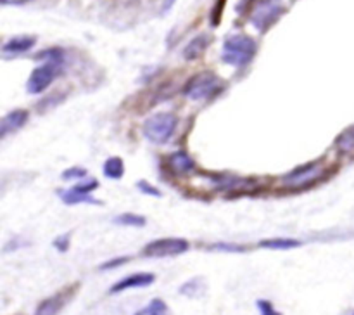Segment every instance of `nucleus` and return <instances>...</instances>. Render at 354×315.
<instances>
[{
  "label": "nucleus",
  "mask_w": 354,
  "mask_h": 315,
  "mask_svg": "<svg viewBox=\"0 0 354 315\" xmlns=\"http://www.w3.org/2000/svg\"><path fill=\"white\" fill-rule=\"evenodd\" d=\"M207 44H209V38H207L206 35H199V37H196L189 45H187L185 51H183V57H185L187 61H194V59L201 57V55L204 54V51H206Z\"/></svg>",
  "instance_id": "14"
},
{
  "label": "nucleus",
  "mask_w": 354,
  "mask_h": 315,
  "mask_svg": "<svg viewBox=\"0 0 354 315\" xmlns=\"http://www.w3.org/2000/svg\"><path fill=\"white\" fill-rule=\"evenodd\" d=\"M166 165H168V170L173 173V175H180V177L189 175V173H192L194 170H196V163H194V159L183 151L169 154L168 159H166Z\"/></svg>",
  "instance_id": "10"
},
{
  "label": "nucleus",
  "mask_w": 354,
  "mask_h": 315,
  "mask_svg": "<svg viewBox=\"0 0 354 315\" xmlns=\"http://www.w3.org/2000/svg\"><path fill=\"white\" fill-rule=\"evenodd\" d=\"M189 249V242L180 237H168V239H156L149 242L144 248L145 256L152 258H165V256H178Z\"/></svg>",
  "instance_id": "6"
},
{
  "label": "nucleus",
  "mask_w": 354,
  "mask_h": 315,
  "mask_svg": "<svg viewBox=\"0 0 354 315\" xmlns=\"http://www.w3.org/2000/svg\"><path fill=\"white\" fill-rule=\"evenodd\" d=\"M178 118L173 113H156L144 123V135L154 144H166L176 132Z\"/></svg>",
  "instance_id": "3"
},
{
  "label": "nucleus",
  "mask_w": 354,
  "mask_h": 315,
  "mask_svg": "<svg viewBox=\"0 0 354 315\" xmlns=\"http://www.w3.org/2000/svg\"><path fill=\"white\" fill-rule=\"evenodd\" d=\"M128 258H116V260H111V262H106L104 265H100V270H109L114 269V267H120L121 263H127Z\"/></svg>",
  "instance_id": "26"
},
{
  "label": "nucleus",
  "mask_w": 354,
  "mask_h": 315,
  "mask_svg": "<svg viewBox=\"0 0 354 315\" xmlns=\"http://www.w3.org/2000/svg\"><path fill=\"white\" fill-rule=\"evenodd\" d=\"M214 186L223 190H248L251 189L252 182L248 179H239V177H218L214 179Z\"/></svg>",
  "instance_id": "13"
},
{
  "label": "nucleus",
  "mask_w": 354,
  "mask_h": 315,
  "mask_svg": "<svg viewBox=\"0 0 354 315\" xmlns=\"http://www.w3.org/2000/svg\"><path fill=\"white\" fill-rule=\"evenodd\" d=\"M221 90V80L214 73H199L194 78L189 80L183 92L189 99L192 100H204L211 99L214 93Z\"/></svg>",
  "instance_id": "4"
},
{
  "label": "nucleus",
  "mask_w": 354,
  "mask_h": 315,
  "mask_svg": "<svg viewBox=\"0 0 354 315\" xmlns=\"http://www.w3.org/2000/svg\"><path fill=\"white\" fill-rule=\"evenodd\" d=\"M114 222L120 225H124V227H144L145 225V218L138 217L135 213H123L114 218Z\"/></svg>",
  "instance_id": "20"
},
{
  "label": "nucleus",
  "mask_w": 354,
  "mask_h": 315,
  "mask_svg": "<svg viewBox=\"0 0 354 315\" xmlns=\"http://www.w3.org/2000/svg\"><path fill=\"white\" fill-rule=\"evenodd\" d=\"M97 187H99V182H97V180H88V182H82L78 183V186H75V189L80 190V192L90 194L93 189H97Z\"/></svg>",
  "instance_id": "24"
},
{
  "label": "nucleus",
  "mask_w": 354,
  "mask_h": 315,
  "mask_svg": "<svg viewBox=\"0 0 354 315\" xmlns=\"http://www.w3.org/2000/svg\"><path fill=\"white\" fill-rule=\"evenodd\" d=\"M156 280L154 273L149 272H138V273H131V276L124 277V279L118 280L113 287L109 289L111 294H118L123 293V291L128 289H137V287H147L151 286L152 282Z\"/></svg>",
  "instance_id": "9"
},
{
  "label": "nucleus",
  "mask_w": 354,
  "mask_h": 315,
  "mask_svg": "<svg viewBox=\"0 0 354 315\" xmlns=\"http://www.w3.org/2000/svg\"><path fill=\"white\" fill-rule=\"evenodd\" d=\"M325 175V168L318 163H311V165L303 166V168H297L294 172L287 173L282 179L283 186L287 187H306L311 183L318 182L322 177Z\"/></svg>",
  "instance_id": "7"
},
{
  "label": "nucleus",
  "mask_w": 354,
  "mask_h": 315,
  "mask_svg": "<svg viewBox=\"0 0 354 315\" xmlns=\"http://www.w3.org/2000/svg\"><path fill=\"white\" fill-rule=\"evenodd\" d=\"M124 173V165H123V159L118 158V156H113V158L107 159L104 163V175L107 179H121Z\"/></svg>",
  "instance_id": "18"
},
{
  "label": "nucleus",
  "mask_w": 354,
  "mask_h": 315,
  "mask_svg": "<svg viewBox=\"0 0 354 315\" xmlns=\"http://www.w3.org/2000/svg\"><path fill=\"white\" fill-rule=\"evenodd\" d=\"M35 44H37V38L35 37H28V35H23V37H14L3 44L2 52L3 55L24 54V52L30 51Z\"/></svg>",
  "instance_id": "12"
},
{
  "label": "nucleus",
  "mask_w": 354,
  "mask_h": 315,
  "mask_svg": "<svg viewBox=\"0 0 354 315\" xmlns=\"http://www.w3.org/2000/svg\"><path fill=\"white\" fill-rule=\"evenodd\" d=\"M258 308H259V314L261 315H282L280 312L275 310V307H273L272 301L268 300H258Z\"/></svg>",
  "instance_id": "21"
},
{
  "label": "nucleus",
  "mask_w": 354,
  "mask_h": 315,
  "mask_svg": "<svg viewBox=\"0 0 354 315\" xmlns=\"http://www.w3.org/2000/svg\"><path fill=\"white\" fill-rule=\"evenodd\" d=\"M59 196H61L62 203L66 204H82V203H88V204H97L99 201L93 199L90 194H85V192H80V190H76L75 187L69 190H61L59 192Z\"/></svg>",
  "instance_id": "15"
},
{
  "label": "nucleus",
  "mask_w": 354,
  "mask_h": 315,
  "mask_svg": "<svg viewBox=\"0 0 354 315\" xmlns=\"http://www.w3.org/2000/svg\"><path fill=\"white\" fill-rule=\"evenodd\" d=\"M86 170L85 168H69L62 173V179L64 180H75V179H85Z\"/></svg>",
  "instance_id": "22"
},
{
  "label": "nucleus",
  "mask_w": 354,
  "mask_h": 315,
  "mask_svg": "<svg viewBox=\"0 0 354 315\" xmlns=\"http://www.w3.org/2000/svg\"><path fill=\"white\" fill-rule=\"evenodd\" d=\"M135 315H168V305L162 300H159V298H156V300H152L144 310L138 312V314Z\"/></svg>",
  "instance_id": "19"
},
{
  "label": "nucleus",
  "mask_w": 354,
  "mask_h": 315,
  "mask_svg": "<svg viewBox=\"0 0 354 315\" xmlns=\"http://www.w3.org/2000/svg\"><path fill=\"white\" fill-rule=\"evenodd\" d=\"M256 54V42L248 35H230L225 38L223 51H221V59L227 64L235 66V68H244L252 61Z\"/></svg>",
  "instance_id": "2"
},
{
  "label": "nucleus",
  "mask_w": 354,
  "mask_h": 315,
  "mask_svg": "<svg viewBox=\"0 0 354 315\" xmlns=\"http://www.w3.org/2000/svg\"><path fill=\"white\" fill-rule=\"evenodd\" d=\"M137 187L142 190V192L147 194V196L161 197V190L156 189L154 186H151V183H147V182H145V180H140V182H137Z\"/></svg>",
  "instance_id": "23"
},
{
  "label": "nucleus",
  "mask_w": 354,
  "mask_h": 315,
  "mask_svg": "<svg viewBox=\"0 0 354 315\" xmlns=\"http://www.w3.org/2000/svg\"><path fill=\"white\" fill-rule=\"evenodd\" d=\"M303 244L297 239H289V237H279V239H265V241L259 242V248L266 249H294L299 248Z\"/></svg>",
  "instance_id": "17"
},
{
  "label": "nucleus",
  "mask_w": 354,
  "mask_h": 315,
  "mask_svg": "<svg viewBox=\"0 0 354 315\" xmlns=\"http://www.w3.org/2000/svg\"><path fill=\"white\" fill-rule=\"evenodd\" d=\"M335 149H337L339 154H351V152H354V127L346 128L335 138Z\"/></svg>",
  "instance_id": "16"
},
{
  "label": "nucleus",
  "mask_w": 354,
  "mask_h": 315,
  "mask_svg": "<svg viewBox=\"0 0 354 315\" xmlns=\"http://www.w3.org/2000/svg\"><path fill=\"white\" fill-rule=\"evenodd\" d=\"M282 0H259L251 14V23L256 30L266 31L283 14Z\"/></svg>",
  "instance_id": "5"
},
{
  "label": "nucleus",
  "mask_w": 354,
  "mask_h": 315,
  "mask_svg": "<svg viewBox=\"0 0 354 315\" xmlns=\"http://www.w3.org/2000/svg\"><path fill=\"white\" fill-rule=\"evenodd\" d=\"M353 315H354V314H353Z\"/></svg>",
  "instance_id": "28"
},
{
  "label": "nucleus",
  "mask_w": 354,
  "mask_h": 315,
  "mask_svg": "<svg viewBox=\"0 0 354 315\" xmlns=\"http://www.w3.org/2000/svg\"><path fill=\"white\" fill-rule=\"evenodd\" d=\"M26 121H28V111L24 109L10 111L9 114H6V116L2 118V127H0V135H2V138H6L7 135L12 134V132L19 130Z\"/></svg>",
  "instance_id": "11"
},
{
  "label": "nucleus",
  "mask_w": 354,
  "mask_h": 315,
  "mask_svg": "<svg viewBox=\"0 0 354 315\" xmlns=\"http://www.w3.org/2000/svg\"><path fill=\"white\" fill-rule=\"evenodd\" d=\"M3 6H23V3L31 2V0H0Z\"/></svg>",
  "instance_id": "27"
},
{
  "label": "nucleus",
  "mask_w": 354,
  "mask_h": 315,
  "mask_svg": "<svg viewBox=\"0 0 354 315\" xmlns=\"http://www.w3.org/2000/svg\"><path fill=\"white\" fill-rule=\"evenodd\" d=\"M76 289H78V284H73V286L64 287L59 293L52 294V296L45 298L44 301H40L35 310V315H57L59 312L64 308V305L75 296Z\"/></svg>",
  "instance_id": "8"
},
{
  "label": "nucleus",
  "mask_w": 354,
  "mask_h": 315,
  "mask_svg": "<svg viewBox=\"0 0 354 315\" xmlns=\"http://www.w3.org/2000/svg\"><path fill=\"white\" fill-rule=\"evenodd\" d=\"M54 246H55V248L59 249V251L64 253L66 249L69 248V235L66 234V235H61V237L55 239V241H54Z\"/></svg>",
  "instance_id": "25"
},
{
  "label": "nucleus",
  "mask_w": 354,
  "mask_h": 315,
  "mask_svg": "<svg viewBox=\"0 0 354 315\" xmlns=\"http://www.w3.org/2000/svg\"><path fill=\"white\" fill-rule=\"evenodd\" d=\"M38 57L44 59V64H40L31 71L26 83V90L33 96L41 93L45 89L50 87L57 73L61 71L62 62H64V52L61 48H48V51L41 52Z\"/></svg>",
  "instance_id": "1"
}]
</instances>
